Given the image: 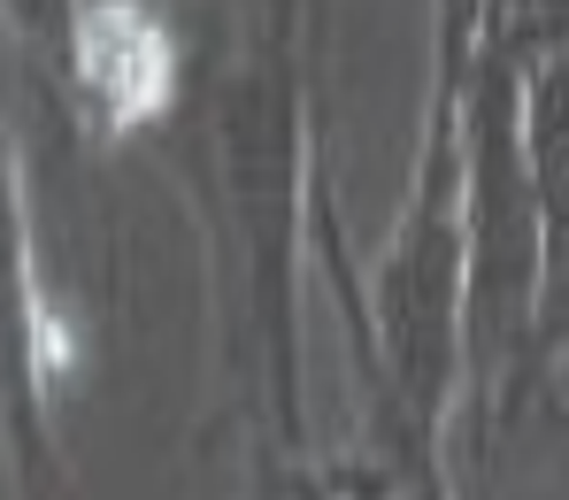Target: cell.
I'll return each mask as SVG.
<instances>
[{
  "mask_svg": "<svg viewBox=\"0 0 569 500\" xmlns=\"http://www.w3.org/2000/svg\"><path fill=\"white\" fill-rule=\"evenodd\" d=\"M78 54H86V86L100 93V108L116 123H147L170 100V39L131 0H100L93 16H86Z\"/></svg>",
  "mask_w": 569,
  "mask_h": 500,
  "instance_id": "6da1fadb",
  "label": "cell"
}]
</instances>
